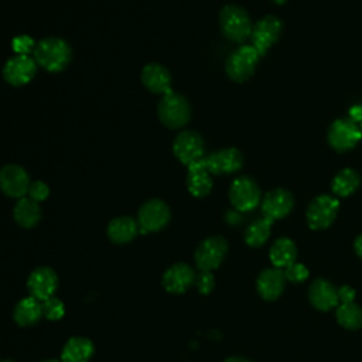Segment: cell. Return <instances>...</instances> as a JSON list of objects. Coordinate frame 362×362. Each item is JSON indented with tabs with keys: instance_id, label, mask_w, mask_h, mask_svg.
Instances as JSON below:
<instances>
[{
	"instance_id": "26",
	"label": "cell",
	"mask_w": 362,
	"mask_h": 362,
	"mask_svg": "<svg viewBox=\"0 0 362 362\" xmlns=\"http://www.w3.org/2000/svg\"><path fill=\"white\" fill-rule=\"evenodd\" d=\"M42 315V305L34 297L23 298L14 308V321L21 327L35 324Z\"/></svg>"
},
{
	"instance_id": "41",
	"label": "cell",
	"mask_w": 362,
	"mask_h": 362,
	"mask_svg": "<svg viewBox=\"0 0 362 362\" xmlns=\"http://www.w3.org/2000/svg\"><path fill=\"white\" fill-rule=\"evenodd\" d=\"M359 129H361V133H362V122H361V126H359Z\"/></svg>"
},
{
	"instance_id": "38",
	"label": "cell",
	"mask_w": 362,
	"mask_h": 362,
	"mask_svg": "<svg viewBox=\"0 0 362 362\" xmlns=\"http://www.w3.org/2000/svg\"><path fill=\"white\" fill-rule=\"evenodd\" d=\"M225 362H249L247 359L245 358H239V356H232V358H228Z\"/></svg>"
},
{
	"instance_id": "19",
	"label": "cell",
	"mask_w": 362,
	"mask_h": 362,
	"mask_svg": "<svg viewBox=\"0 0 362 362\" xmlns=\"http://www.w3.org/2000/svg\"><path fill=\"white\" fill-rule=\"evenodd\" d=\"M143 85L153 93H167L171 90L170 71L157 62L147 64L141 71Z\"/></svg>"
},
{
	"instance_id": "35",
	"label": "cell",
	"mask_w": 362,
	"mask_h": 362,
	"mask_svg": "<svg viewBox=\"0 0 362 362\" xmlns=\"http://www.w3.org/2000/svg\"><path fill=\"white\" fill-rule=\"evenodd\" d=\"M338 298L341 303H352L355 298V290L349 286H341L338 288Z\"/></svg>"
},
{
	"instance_id": "23",
	"label": "cell",
	"mask_w": 362,
	"mask_h": 362,
	"mask_svg": "<svg viewBox=\"0 0 362 362\" xmlns=\"http://www.w3.org/2000/svg\"><path fill=\"white\" fill-rule=\"evenodd\" d=\"M139 232L137 221L130 216H119L109 222L107 225V236L113 243H127L130 242Z\"/></svg>"
},
{
	"instance_id": "20",
	"label": "cell",
	"mask_w": 362,
	"mask_h": 362,
	"mask_svg": "<svg viewBox=\"0 0 362 362\" xmlns=\"http://www.w3.org/2000/svg\"><path fill=\"white\" fill-rule=\"evenodd\" d=\"M286 277L283 270L274 267V269H266L263 270L256 281L257 293L262 298L267 301L276 300L284 290Z\"/></svg>"
},
{
	"instance_id": "16",
	"label": "cell",
	"mask_w": 362,
	"mask_h": 362,
	"mask_svg": "<svg viewBox=\"0 0 362 362\" xmlns=\"http://www.w3.org/2000/svg\"><path fill=\"white\" fill-rule=\"evenodd\" d=\"M58 277L49 267H38L31 272L27 280V287L31 297L38 301H45L52 297L57 290Z\"/></svg>"
},
{
	"instance_id": "10",
	"label": "cell",
	"mask_w": 362,
	"mask_h": 362,
	"mask_svg": "<svg viewBox=\"0 0 362 362\" xmlns=\"http://www.w3.org/2000/svg\"><path fill=\"white\" fill-rule=\"evenodd\" d=\"M170 208L161 199H150L144 202L137 214V225L140 232H157L170 221Z\"/></svg>"
},
{
	"instance_id": "17",
	"label": "cell",
	"mask_w": 362,
	"mask_h": 362,
	"mask_svg": "<svg viewBox=\"0 0 362 362\" xmlns=\"http://www.w3.org/2000/svg\"><path fill=\"white\" fill-rule=\"evenodd\" d=\"M195 281L194 270L185 263H177L168 267L163 276V286L170 293H184Z\"/></svg>"
},
{
	"instance_id": "34",
	"label": "cell",
	"mask_w": 362,
	"mask_h": 362,
	"mask_svg": "<svg viewBox=\"0 0 362 362\" xmlns=\"http://www.w3.org/2000/svg\"><path fill=\"white\" fill-rule=\"evenodd\" d=\"M34 47H35V44H34L33 38H30V37H27V35L14 38V41H13V48H14V51L18 52V54L27 55V52L34 51Z\"/></svg>"
},
{
	"instance_id": "1",
	"label": "cell",
	"mask_w": 362,
	"mask_h": 362,
	"mask_svg": "<svg viewBox=\"0 0 362 362\" xmlns=\"http://www.w3.org/2000/svg\"><path fill=\"white\" fill-rule=\"evenodd\" d=\"M34 59L37 65L48 72H59L71 61V48L66 41L57 37L41 40L34 47Z\"/></svg>"
},
{
	"instance_id": "33",
	"label": "cell",
	"mask_w": 362,
	"mask_h": 362,
	"mask_svg": "<svg viewBox=\"0 0 362 362\" xmlns=\"http://www.w3.org/2000/svg\"><path fill=\"white\" fill-rule=\"evenodd\" d=\"M215 286V280L211 272H201L197 277V287L201 294H209Z\"/></svg>"
},
{
	"instance_id": "28",
	"label": "cell",
	"mask_w": 362,
	"mask_h": 362,
	"mask_svg": "<svg viewBox=\"0 0 362 362\" xmlns=\"http://www.w3.org/2000/svg\"><path fill=\"white\" fill-rule=\"evenodd\" d=\"M335 317L338 324L346 329H358L362 327V308L354 301L338 304Z\"/></svg>"
},
{
	"instance_id": "4",
	"label": "cell",
	"mask_w": 362,
	"mask_h": 362,
	"mask_svg": "<svg viewBox=\"0 0 362 362\" xmlns=\"http://www.w3.org/2000/svg\"><path fill=\"white\" fill-rule=\"evenodd\" d=\"M259 57L260 55L253 45H242L236 48L228 57L225 64V71L228 76L235 82L247 81L256 69Z\"/></svg>"
},
{
	"instance_id": "30",
	"label": "cell",
	"mask_w": 362,
	"mask_h": 362,
	"mask_svg": "<svg viewBox=\"0 0 362 362\" xmlns=\"http://www.w3.org/2000/svg\"><path fill=\"white\" fill-rule=\"evenodd\" d=\"M41 305H42V315H45L48 320H52V321L62 318L65 313L64 303L57 297H51L45 300Z\"/></svg>"
},
{
	"instance_id": "40",
	"label": "cell",
	"mask_w": 362,
	"mask_h": 362,
	"mask_svg": "<svg viewBox=\"0 0 362 362\" xmlns=\"http://www.w3.org/2000/svg\"><path fill=\"white\" fill-rule=\"evenodd\" d=\"M44 362H58V361H54V359H52V361H44Z\"/></svg>"
},
{
	"instance_id": "5",
	"label": "cell",
	"mask_w": 362,
	"mask_h": 362,
	"mask_svg": "<svg viewBox=\"0 0 362 362\" xmlns=\"http://www.w3.org/2000/svg\"><path fill=\"white\" fill-rule=\"evenodd\" d=\"M327 139L335 151L345 153L361 141L362 133L354 120L349 117H341L331 123Z\"/></svg>"
},
{
	"instance_id": "11",
	"label": "cell",
	"mask_w": 362,
	"mask_h": 362,
	"mask_svg": "<svg viewBox=\"0 0 362 362\" xmlns=\"http://www.w3.org/2000/svg\"><path fill=\"white\" fill-rule=\"evenodd\" d=\"M228 252V243L222 236H209L195 250V263L201 272L216 269Z\"/></svg>"
},
{
	"instance_id": "7",
	"label": "cell",
	"mask_w": 362,
	"mask_h": 362,
	"mask_svg": "<svg viewBox=\"0 0 362 362\" xmlns=\"http://www.w3.org/2000/svg\"><path fill=\"white\" fill-rule=\"evenodd\" d=\"M229 199L238 211H252L260 202V189L253 178L242 175L232 181L229 187Z\"/></svg>"
},
{
	"instance_id": "21",
	"label": "cell",
	"mask_w": 362,
	"mask_h": 362,
	"mask_svg": "<svg viewBox=\"0 0 362 362\" xmlns=\"http://www.w3.org/2000/svg\"><path fill=\"white\" fill-rule=\"evenodd\" d=\"M211 173L205 167L204 158L201 161H197L191 165H188V174H187V187L191 195L201 198L209 194L212 188V178L209 175Z\"/></svg>"
},
{
	"instance_id": "2",
	"label": "cell",
	"mask_w": 362,
	"mask_h": 362,
	"mask_svg": "<svg viewBox=\"0 0 362 362\" xmlns=\"http://www.w3.org/2000/svg\"><path fill=\"white\" fill-rule=\"evenodd\" d=\"M222 34L233 42H243L252 33V23L247 11L238 4H226L219 11Z\"/></svg>"
},
{
	"instance_id": "15",
	"label": "cell",
	"mask_w": 362,
	"mask_h": 362,
	"mask_svg": "<svg viewBox=\"0 0 362 362\" xmlns=\"http://www.w3.org/2000/svg\"><path fill=\"white\" fill-rule=\"evenodd\" d=\"M294 206V198L291 192L284 188H274L269 191L262 201V212L264 218L276 221L287 216Z\"/></svg>"
},
{
	"instance_id": "39",
	"label": "cell",
	"mask_w": 362,
	"mask_h": 362,
	"mask_svg": "<svg viewBox=\"0 0 362 362\" xmlns=\"http://www.w3.org/2000/svg\"><path fill=\"white\" fill-rule=\"evenodd\" d=\"M274 3H277V4H283V3H286L287 0H273Z\"/></svg>"
},
{
	"instance_id": "37",
	"label": "cell",
	"mask_w": 362,
	"mask_h": 362,
	"mask_svg": "<svg viewBox=\"0 0 362 362\" xmlns=\"http://www.w3.org/2000/svg\"><path fill=\"white\" fill-rule=\"evenodd\" d=\"M354 249L356 252V255L362 259V235H359L356 239H355V243H354Z\"/></svg>"
},
{
	"instance_id": "8",
	"label": "cell",
	"mask_w": 362,
	"mask_h": 362,
	"mask_svg": "<svg viewBox=\"0 0 362 362\" xmlns=\"http://www.w3.org/2000/svg\"><path fill=\"white\" fill-rule=\"evenodd\" d=\"M283 30V23L279 17L267 14L252 27L250 38L252 45L259 52L260 57L266 55L267 49L279 40Z\"/></svg>"
},
{
	"instance_id": "29",
	"label": "cell",
	"mask_w": 362,
	"mask_h": 362,
	"mask_svg": "<svg viewBox=\"0 0 362 362\" xmlns=\"http://www.w3.org/2000/svg\"><path fill=\"white\" fill-rule=\"evenodd\" d=\"M272 223L273 221L264 216L253 221L245 230V242L252 247H259L264 245V242L269 239Z\"/></svg>"
},
{
	"instance_id": "18",
	"label": "cell",
	"mask_w": 362,
	"mask_h": 362,
	"mask_svg": "<svg viewBox=\"0 0 362 362\" xmlns=\"http://www.w3.org/2000/svg\"><path fill=\"white\" fill-rule=\"evenodd\" d=\"M308 298L314 308L320 311H328L338 305V290L324 279H317L308 288Z\"/></svg>"
},
{
	"instance_id": "31",
	"label": "cell",
	"mask_w": 362,
	"mask_h": 362,
	"mask_svg": "<svg viewBox=\"0 0 362 362\" xmlns=\"http://www.w3.org/2000/svg\"><path fill=\"white\" fill-rule=\"evenodd\" d=\"M283 273H284L286 280L293 281V283H301L308 277V269L304 264L297 263V262L287 266Z\"/></svg>"
},
{
	"instance_id": "13",
	"label": "cell",
	"mask_w": 362,
	"mask_h": 362,
	"mask_svg": "<svg viewBox=\"0 0 362 362\" xmlns=\"http://www.w3.org/2000/svg\"><path fill=\"white\" fill-rule=\"evenodd\" d=\"M30 178L27 171L17 164H6L0 170V189L10 198H23L28 194Z\"/></svg>"
},
{
	"instance_id": "14",
	"label": "cell",
	"mask_w": 362,
	"mask_h": 362,
	"mask_svg": "<svg viewBox=\"0 0 362 362\" xmlns=\"http://www.w3.org/2000/svg\"><path fill=\"white\" fill-rule=\"evenodd\" d=\"M204 163L211 174H215V175L232 174L242 168L243 156L238 148L229 147V148L214 151L208 157H204Z\"/></svg>"
},
{
	"instance_id": "27",
	"label": "cell",
	"mask_w": 362,
	"mask_h": 362,
	"mask_svg": "<svg viewBox=\"0 0 362 362\" xmlns=\"http://www.w3.org/2000/svg\"><path fill=\"white\" fill-rule=\"evenodd\" d=\"M361 185V175L354 168H344L332 178L331 189L337 197H348Z\"/></svg>"
},
{
	"instance_id": "24",
	"label": "cell",
	"mask_w": 362,
	"mask_h": 362,
	"mask_svg": "<svg viewBox=\"0 0 362 362\" xmlns=\"http://www.w3.org/2000/svg\"><path fill=\"white\" fill-rule=\"evenodd\" d=\"M93 355V344L83 337L68 339L62 348V362H88Z\"/></svg>"
},
{
	"instance_id": "9",
	"label": "cell",
	"mask_w": 362,
	"mask_h": 362,
	"mask_svg": "<svg viewBox=\"0 0 362 362\" xmlns=\"http://www.w3.org/2000/svg\"><path fill=\"white\" fill-rule=\"evenodd\" d=\"M173 151L175 157L188 167L204 158L205 144L201 134L197 132L182 130L174 139Z\"/></svg>"
},
{
	"instance_id": "6",
	"label": "cell",
	"mask_w": 362,
	"mask_h": 362,
	"mask_svg": "<svg viewBox=\"0 0 362 362\" xmlns=\"http://www.w3.org/2000/svg\"><path fill=\"white\" fill-rule=\"evenodd\" d=\"M339 209V201L331 195L322 194L315 197L307 208V223L314 230L328 228L337 218Z\"/></svg>"
},
{
	"instance_id": "3",
	"label": "cell",
	"mask_w": 362,
	"mask_h": 362,
	"mask_svg": "<svg viewBox=\"0 0 362 362\" xmlns=\"http://www.w3.org/2000/svg\"><path fill=\"white\" fill-rule=\"evenodd\" d=\"M157 115L160 122L168 129H180L188 123L191 117V107L181 93L170 90L160 99Z\"/></svg>"
},
{
	"instance_id": "36",
	"label": "cell",
	"mask_w": 362,
	"mask_h": 362,
	"mask_svg": "<svg viewBox=\"0 0 362 362\" xmlns=\"http://www.w3.org/2000/svg\"><path fill=\"white\" fill-rule=\"evenodd\" d=\"M349 119L356 122H362V106H352L349 109Z\"/></svg>"
},
{
	"instance_id": "32",
	"label": "cell",
	"mask_w": 362,
	"mask_h": 362,
	"mask_svg": "<svg viewBox=\"0 0 362 362\" xmlns=\"http://www.w3.org/2000/svg\"><path fill=\"white\" fill-rule=\"evenodd\" d=\"M49 194V189H48V185L42 181H35L33 184H30V188H28V197L33 198L34 201L40 202V201H44Z\"/></svg>"
},
{
	"instance_id": "12",
	"label": "cell",
	"mask_w": 362,
	"mask_h": 362,
	"mask_svg": "<svg viewBox=\"0 0 362 362\" xmlns=\"http://www.w3.org/2000/svg\"><path fill=\"white\" fill-rule=\"evenodd\" d=\"M37 71V62L34 58L17 54L7 59L3 66V78L13 86H23L28 83Z\"/></svg>"
},
{
	"instance_id": "22",
	"label": "cell",
	"mask_w": 362,
	"mask_h": 362,
	"mask_svg": "<svg viewBox=\"0 0 362 362\" xmlns=\"http://www.w3.org/2000/svg\"><path fill=\"white\" fill-rule=\"evenodd\" d=\"M14 221L23 228H33L41 218V209L37 201L30 197L18 198L13 209Z\"/></svg>"
},
{
	"instance_id": "25",
	"label": "cell",
	"mask_w": 362,
	"mask_h": 362,
	"mask_svg": "<svg viewBox=\"0 0 362 362\" xmlns=\"http://www.w3.org/2000/svg\"><path fill=\"white\" fill-rule=\"evenodd\" d=\"M269 257L277 269H286L287 266L296 262L297 247L291 239L279 238L273 242L269 252Z\"/></svg>"
}]
</instances>
